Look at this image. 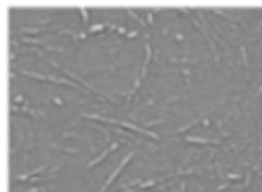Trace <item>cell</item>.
<instances>
[{
	"instance_id": "obj_1",
	"label": "cell",
	"mask_w": 262,
	"mask_h": 192,
	"mask_svg": "<svg viewBox=\"0 0 262 192\" xmlns=\"http://www.w3.org/2000/svg\"><path fill=\"white\" fill-rule=\"evenodd\" d=\"M131 157H133V153H130V154H128V156H127V157H125V159H124V160H122V162L120 163V166H118V167H117V169L114 170V173H112V175H111V176L108 177V180L105 182V185H104V188L101 189V192H105V189H106V188H108V186H109V185L112 183V180H114V179H115V177H117V176L120 175V172H121V170L124 169V166H125V164L128 163V160H130Z\"/></svg>"
},
{
	"instance_id": "obj_2",
	"label": "cell",
	"mask_w": 262,
	"mask_h": 192,
	"mask_svg": "<svg viewBox=\"0 0 262 192\" xmlns=\"http://www.w3.org/2000/svg\"><path fill=\"white\" fill-rule=\"evenodd\" d=\"M117 146H118V144H117V143H114V144H112V147H109L108 150H105V151H104V153H102V154H101V156L98 157V159H95V160H92V162H91L89 164H87V166H89V167H92V166H95L96 163H99V162H102V160H104V159H105V157H106V156H108V154H109V153L112 151V150H115V148H117Z\"/></svg>"
},
{
	"instance_id": "obj_3",
	"label": "cell",
	"mask_w": 262,
	"mask_h": 192,
	"mask_svg": "<svg viewBox=\"0 0 262 192\" xmlns=\"http://www.w3.org/2000/svg\"><path fill=\"white\" fill-rule=\"evenodd\" d=\"M150 58H151V50H150V45L147 44L146 45V60H144V66H143V70H141V79L146 76V70H147V66L150 63Z\"/></svg>"
},
{
	"instance_id": "obj_4",
	"label": "cell",
	"mask_w": 262,
	"mask_h": 192,
	"mask_svg": "<svg viewBox=\"0 0 262 192\" xmlns=\"http://www.w3.org/2000/svg\"><path fill=\"white\" fill-rule=\"evenodd\" d=\"M45 167H47V164H42L41 167H38V169H35V170H32V172L26 173V175H22V176H19L18 179H19V180H26V179H28L29 176H32V175H35V173H39V172H42V170H44Z\"/></svg>"
},
{
	"instance_id": "obj_5",
	"label": "cell",
	"mask_w": 262,
	"mask_h": 192,
	"mask_svg": "<svg viewBox=\"0 0 262 192\" xmlns=\"http://www.w3.org/2000/svg\"><path fill=\"white\" fill-rule=\"evenodd\" d=\"M82 13H83V18H84V19H83V22H84V23H87V18H89V13H87L84 9L82 10Z\"/></svg>"
},
{
	"instance_id": "obj_6",
	"label": "cell",
	"mask_w": 262,
	"mask_h": 192,
	"mask_svg": "<svg viewBox=\"0 0 262 192\" xmlns=\"http://www.w3.org/2000/svg\"><path fill=\"white\" fill-rule=\"evenodd\" d=\"M189 141H197V143H205V140H201V138H188Z\"/></svg>"
},
{
	"instance_id": "obj_7",
	"label": "cell",
	"mask_w": 262,
	"mask_h": 192,
	"mask_svg": "<svg viewBox=\"0 0 262 192\" xmlns=\"http://www.w3.org/2000/svg\"><path fill=\"white\" fill-rule=\"evenodd\" d=\"M259 93H262V86H261V90H259Z\"/></svg>"
}]
</instances>
